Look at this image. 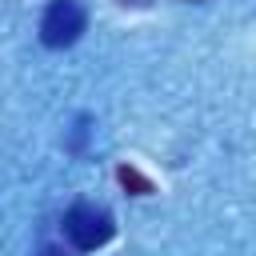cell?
<instances>
[{"label":"cell","mask_w":256,"mask_h":256,"mask_svg":"<svg viewBox=\"0 0 256 256\" xmlns=\"http://www.w3.org/2000/svg\"><path fill=\"white\" fill-rule=\"evenodd\" d=\"M40 256H60V252H56V248H44V252H40Z\"/></svg>","instance_id":"obj_4"},{"label":"cell","mask_w":256,"mask_h":256,"mask_svg":"<svg viewBox=\"0 0 256 256\" xmlns=\"http://www.w3.org/2000/svg\"><path fill=\"white\" fill-rule=\"evenodd\" d=\"M124 4H148V0H124Z\"/></svg>","instance_id":"obj_5"},{"label":"cell","mask_w":256,"mask_h":256,"mask_svg":"<svg viewBox=\"0 0 256 256\" xmlns=\"http://www.w3.org/2000/svg\"><path fill=\"white\" fill-rule=\"evenodd\" d=\"M84 24H88V12H84L80 0H52L44 20H40V40L48 48H68V44L80 40Z\"/></svg>","instance_id":"obj_2"},{"label":"cell","mask_w":256,"mask_h":256,"mask_svg":"<svg viewBox=\"0 0 256 256\" xmlns=\"http://www.w3.org/2000/svg\"><path fill=\"white\" fill-rule=\"evenodd\" d=\"M112 232H116L112 216H108L104 208H96V204H72V208L64 212V236H68V244L80 248V252H96L100 244L112 240Z\"/></svg>","instance_id":"obj_1"},{"label":"cell","mask_w":256,"mask_h":256,"mask_svg":"<svg viewBox=\"0 0 256 256\" xmlns=\"http://www.w3.org/2000/svg\"><path fill=\"white\" fill-rule=\"evenodd\" d=\"M116 176H120V184H124V188H132L136 196H148V192H152V184H148L136 168H128V164H120V168H116Z\"/></svg>","instance_id":"obj_3"}]
</instances>
